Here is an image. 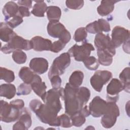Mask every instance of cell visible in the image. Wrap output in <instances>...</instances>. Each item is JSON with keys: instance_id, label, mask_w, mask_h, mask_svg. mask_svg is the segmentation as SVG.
<instances>
[{"instance_id": "1", "label": "cell", "mask_w": 130, "mask_h": 130, "mask_svg": "<svg viewBox=\"0 0 130 130\" xmlns=\"http://www.w3.org/2000/svg\"><path fill=\"white\" fill-rule=\"evenodd\" d=\"M78 88L74 87L67 83L64 88L63 100L64 101L65 112L70 116L79 112L84 106L77 94Z\"/></svg>"}, {"instance_id": "2", "label": "cell", "mask_w": 130, "mask_h": 130, "mask_svg": "<svg viewBox=\"0 0 130 130\" xmlns=\"http://www.w3.org/2000/svg\"><path fill=\"white\" fill-rule=\"evenodd\" d=\"M31 49L32 46L30 40H26L14 32L8 43L1 48V51L5 54H10L16 50L27 51Z\"/></svg>"}, {"instance_id": "3", "label": "cell", "mask_w": 130, "mask_h": 130, "mask_svg": "<svg viewBox=\"0 0 130 130\" xmlns=\"http://www.w3.org/2000/svg\"><path fill=\"white\" fill-rule=\"evenodd\" d=\"M63 88H52L46 92L43 101L48 107L58 113L62 108L60 98H61L63 100Z\"/></svg>"}, {"instance_id": "4", "label": "cell", "mask_w": 130, "mask_h": 130, "mask_svg": "<svg viewBox=\"0 0 130 130\" xmlns=\"http://www.w3.org/2000/svg\"><path fill=\"white\" fill-rule=\"evenodd\" d=\"M34 113L42 122L52 126H59L58 113L50 109L45 104L42 103Z\"/></svg>"}, {"instance_id": "5", "label": "cell", "mask_w": 130, "mask_h": 130, "mask_svg": "<svg viewBox=\"0 0 130 130\" xmlns=\"http://www.w3.org/2000/svg\"><path fill=\"white\" fill-rule=\"evenodd\" d=\"M71 63V56L68 52H64L54 59L48 72V78L54 75H62Z\"/></svg>"}, {"instance_id": "6", "label": "cell", "mask_w": 130, "mask_h": 130, "mask_svg": "<svg viewBox=\"0 0 130 130\" xmlns=\"http://www.w3.org/2000/svg\"><path fill=\"white\" fill-rule=\"evenodd\" d=\"M48 35L53 38H58L66 44L71 39L70 32L59 21L49 22L47 26Z\"/></svg>"}, {"instance_id": "7", "label": "cell", "mask_w": 130, "mask_h": 130, "mask_svg": "<svg viewBox=\"0 0 130 130\" xmlns=\"http://www.w3.org/2000/svg\"><path fill=\"white\" fill-rule=\"evenodd\" d=\"M20 109L4 100L1 101L0 118L2 121L10 123L18 119Z\"/></svg>"}, {"instance_id": "8", "label": "cell", "mask_w": 130, "mask_h": 130, "mask_svg": "<svg viewBox=\"0 0 130 130\" xmlns=\"http://www.w3.org/2000/svg\"><path fill=\"white\" fill-rule=\"evenodd\" d=\"M107 110L101 118V123L104 127L110 128L115 125L120 112L116 102L107 101Z\"/></svg>"}, {"instance_id": "9", "label": "cell", "mask_w": 130, "mask_h": 130, "mask_svg": "<svg viewBox=\"0 0 130 130\" xmlns=\"http://www.w3.org/2000/svg\"><path fill=\"white\" fill-rule=\"evenodd\" d=\"M94 50V48L91 43L84 42L79 46L74 45L68 50V53L71 56L73 57L77 61H83L90 56L92 51Z\"/></svg>"}, {"instance_id": "10", "label": "cell", "mask_w": 130, "mask_h": 130, "mask_svg": "<svg viewBox=\"0 0 130 130\" xmlns=\"http://www.w3.org/2000/svg\"><path fill=\"white\" fill-rule=\"evenodd\" d=\"M112 77V73L107 70H98L92 76L90 83L92 87L96 91H102L103 86Z\"/></svg>"}, {"instance_id": "11", "label": "cell", "mask_w": 130, "mask_h": 130, "mask_svg": "<svg viewBox=\"0 0 130 130\" xmlns=\"http://www.w3.org/2000/svg\"><path fill=\"white\" fill-rule=\"evenodd\" d=\"M94 45L97 50L108 51L113 56L115 54V47L108 35H106L103 32L97 34L94 38Z\"/></svg>"}, {"instance_id": "12", "label": "cell", "mask_w": 130, "mask_h": 130, "mask_svg": "<svg viewBox=\"0 0 130 130\" xmlns=\"http://www.w3.org/2000/svg\"><path fill=\"white\" fill-rule=\"evenodd\" d=\"M88 109L94 117H100L106 112L108 108L107 102L99 96H95L89 103Z\"/></svg>"}, {"instance_id": "13", "label": "cell", "mask_w": 130, "mask_h": 130, "mask_svg": "<svg viewBox=\"0 0 130 130\" xmlns=\"http://www.w3.org/2000/svg\"><path fill=\"white\" fill-rule=\"evenodd\" d=\"M129 30L121 26H115L111 34V41L116 48L119 46L129 40Z\"/></svg>"}, {"instance_id": "14", "label": "cell", "mask_w": 130, "mask_h": 130, "mask_svg": "<svg viewBox=\"0 0 130 130\" xmlns=\"http://www.w3.org/2000/svg\"><path fill=\"white\" fill-rule=\"evenodd\" d=\"M107 100L108 102H116L118 100V93L124 89L121 81L117 78L112 79L107 86Z\"/></svg>"}, {"instance_id": "15", "label": "cell", "mask_w": 130, "mask_h": 130, "mask_svg": "<svg viewBox=\"0 0 130 130\" xmlns=\"http://www.w3.org/2000/svg\"><path fill=\"white\" fill-rule=\"evenodd\" d=\"M29 66V68L35 73L43 74L48 70V62L44 58L35 57L30 60Z\"/></svg>"}, {"instance_id": "16", "label": "cell", "mask_w": 130, "mask_h": 130, "mask_svg": "<svg viewBox=\"0 0 130 130\" xmlns=\"http://www.w3.org/2000/svg\"><path fill=\"white\" fill-rule=\"evenodd\" d=\"M32 49L36 51H50L52 42L41 36H35L30 40Z\"/></svg>"}, {"instance_id": "17", "label": "cell", "mask_w": 130, "mask_h": 130, "mask_svg": "<svg viewBox=\"0 0 130 130\" xmlns=\"http://www.w3.org/2000/svg\"><path fill=\"white\" fill-rule=\"evenodd\" d=\"M19 77L24 83L27 84H31L34 82L42 80L41 78L31 70L27 67H22L19 72Z\"/></svg>"}, {"instance_id": "18", "label": "cell", "mask_w": 130, "mask_h": 130, "mask_svg": "<svg viewBox=\"0 0 130 130\" xmlns=\"http://www.w3.org/2000/svg\"><path fill=\"white\" fill-rule=\"evenodd\" d=\"M18 8L19 6L14 2L10 1L5 4L2 11L6 22L9 21L11 18L18 15Z\"/></svg>"}, {"instance_id": "19", "label": "cell", "mask_w": 130, "mask_h": 130, "mask_svg": "<svg viewBox=\"0 0 130 130\" xmlns=\"http://www.w3.org/2000/svg\"><path fill=\"white\" fill-rule=\"evenodd\" d=\"M117 1H102L101 4L97 8V11L98 14L102 16H107L112 12L114 9V5Z\"/></svg>"}, {"instance_id": "20", "label": "cell", "mask_w": 130, "mask_h": 130, "mask_svg": "<svg viewBox=\"0 0 130 130\" xmlns=\"http://www.w3.org/2000/svg\"><path fill=\"white\" fill-rule=\"evenodd\" d=\"M16 93L15 85L12 84H3L0 86V96L11 99Z\"/></svg>"}, {"instance_id": "21", "label": "cell", "mask_w": 130, "mask_h": 130, "mask_svg": "<svg viewBox=\"0 0 130 130\" xmlns=\"http://www.w3.org/2000/svg\"><path fill=\"white\" fill-rule=\"evenodd\" d=\"M47 16L49 22L59 21L61 15V11L59 7L55 6H50L47 7Z\"/></svg>"}, {"instance_id": "22", "label": "cell", "mask_w": 130, "mask_h": 130, "mask_svg": "<svg viewBox=\"0 0 130 130\" xmlns=\"http://www.w3.org/2000/svg\"><path fill=\"white\" fill-rule=\"evenodd\" d=\"M14 33L13 28L10 27L6 22H2L0 24V39L5 42H8Z\"/></svg>"}, {"instance_id": "23", "label": "cell", "mask_w": 130, "mask_h": 130, "mask_svg": "<svg viewBox=\"0 0 130 130\" xmlns=\"http://www.w3.org/2000/svg\"><path fill=\"white\" fill-rule=\"evenodd\" d=\"M98 61L104 66H109L113 61V55L109 51L105 50H97Z\"/></svg>"}, {"instance_id": "24", "label": "cell", "mask_w": 130, "mask_h": 130, "mask_svg": "<svg viewBox=\"0 0 130 130\" xmlns=\"http://www.w3.org/2000/svg\"><path fill=\"white\" fill-rule=\"evenodd\" d=\"M84 78L83 73L79 70L75 71L70 76L69 83L74 87L79 88L82 84Z\"/></svg>"}, {"instance_id": "25", "label": "cell", "mask_w": 130, "mask_h": 130, "mask_svg": "<svg viewBox=\"0 0 130 130\" xmlns=\"http://www.w3.org/2000/svg\"><path fill=\"white\" fill-rule=\"evenodd\" d=\"M36 4L34 5L31 13L34 16L39 17L44 16V14L47 11V6L44 1H35Z\"/></svg>"}, {"instance_id": "26", "label": "cell", "mask_w": 130, "mask_h": 130, "mask_svg": "<svg viewBox=\"0 0 130 130\" xmlns=\"http://www.w3.org/2000/svg\"><path fill=\"white\" fill-rule=\"evenodd\" d=\"M30 86L35 93L40 96L42 99V101H43L46 93V89L47 88V86L45 83L43 82L42 80L37 81L31 84Z\"/></svg>"}, {"instance_id": "27", "label": "cell", "mask_w": 130, "mask_h": 130, "mask_svg": "<svg viewBox=\"0 0 130 130\" xmlns=\"http://www.w3.org/2000/svg\"><path fill=\"white\" fill-rule=\"evenodd\" d=\"M129 69V67L124 68L119 75V79L123 86V90L128 93L129 92L130 89Z\"/></svg>"}, {"instance_id": "28", "label": "cell", "mask_w": 130, "mask_h": 130, "mask_svg": "<svg viewBox=\"0 0 130 130\" xmlns=\"http://www.w3.org/2000/svg\"><path fill=\"white\" fill-rule=\"evenodd\" d=\"M18 120L25 125L26 129H28L31 126L32 123L31 114L27 108H23L20 110Z\"/></svg>"}, {"instance_id": "29", "label": "cell", "mask_w": 130, "mask_h": 130, "mask_svg": "<svg viewBox=\"0 0 130 130\" xmlns=\"http://www.w3.org/2000/svg\"><path fill=\"white\" fill-rule=\"evenodd\" d=\"M70 117L72 125L76 127L81 126L86 121V117L82 113L81 110Z\"/></svg>"}, {"instance_id": "30", "label": "cell", "mask_w": 130, "mask_h": 130, "mask_svg": "<svg viewBox=\"0 0 130 130\" xmlns=\"http://www.w3.org/2000/svg\"><path fill=\"white\" fill-rule=\"evenodd\" d=\"M77 94L81 103L86 105L90 97V91L85 87H79L77 90Z\"/></svg>"}, {"instance_id": "31", "label": "cell", "mask_w": 130, "mask_h": 130, "mask_svg": "<svg viewBox=\"0 0 130 130\" xmlns=\"http://www.w3.org/2000/svg\"><path fill=\"white\" fill-rule=\"evenodd\" d=\"M0 78L1 80H4L7 83H11L14 80L15 75L13 71L2 67L0 68Z\"/></svg>"}, {"instance_id": "32", "label": "cell", "mask_w": 130, "mask_h": 130, "mask_svg": "<svg viewBox=\"0 0 130 130\" xmlns=\"http://www.w3.org/2000/svg\"><path fill=\"white\" fill-rule=\"evenodd\" d=\"M85 67L88 70L94 71L98 69L99 67V62L98 60L94 56H89L83 61Z\"/></svg>"}, {"instance_id": "33", "label": "cell", "mask_w": 130, "mask_h": 130, "mask_svg": "<svg viewBox=\"0 0 130 130\" xmlns=\"http://www.w3.org/2000/svg\"><path fill=\"white\" fill-rule=\"evenodd\" d=\"M12 58L13 60L18 64H23L26 62L27 56L21 50H16L13 52Z\"/></svg>"}, {"instance_id": "34", "label": "cell", "mask_w": 130, "mask_h": 130, "mask_svg": "<svg viewBox=\"0 0 130 130\" xmlns=\"http://www.w3.org/2000/svg\"><path fill=\"white\" fill-rule=\"evenodd\" d=\"M87 36V32L85 27H81L77 29L74 35V39L76 42H83Z\"/></svg>"}, {"instance_id": "35", "label": "cell", "mask_w": 130, "mask_h": 130, "mask_svg": "<svg viewBox=\"0 0 130 130\" xmlns=\"http://www.w3.org/2000/svg\"><path fill=\"white\" fill-rule=\"evenodd\" d=\"M85 29L87 32L92 34L102 32L101 26L98 20L88 24L86 26Z\"/></svg>"}, {"instance_id": "36", "label": "cell", "mask_w": 130, "mask_h": 130, "mask_svg": "<svg viewBox=\"0 0 130 130\" xmlns=\"http://www.w3.org/2000/svg\"><path fill=\"white\" fill-rule=\"evenodd\" d=\"M84 1H71L67 0L66 1V6L72 10H79L82 8L84 5Z\"/></svg>"}, {"instance_id": "37", "label": "cell", "mask_w": 130, "mask_h": 130, "mask_svg": "<svg viewBox=\"0 0 130 130\" xmlns=\"http://www.w3.org/2000/svg\"><path fill=\"white\" fill-rule=\"evenodd\" d=\"M58 119L59 121V126L62 127L69 128L72 126L71 118L69 117L68 114H63L59 116Z\"/></svg>"}, {"instance_id": "38", "label": "cell", "mask_w": 130, "mask_h": 130, "mask_svg": "<svg viewBox=\"0 0 130 130\" xmlns=\"http://www.w3.org/2000/svg\"><path fill=\"white\" fill-rule=\"evenodd\" d=\"M31 87L29 84L23 83L20 84L17 88V95H27L29 94L31 91Z\"/></svg>"}, {"instance_id": "39", "label": "cell", "mask_w": 130, "mask_h": 130, "mask_svg": "<svg viewBox=\"0 0 130 130\" xmlns=\"http://www.w3.org/2000/svg\"><path fill=\"white\" fill-rule=\"evenodd\" d=\"M66 44L61 41L60 40H58L57 41L54 42L51 45L50 51L54 53H58L62 50L64 47L66 46Z\"/></svg>"}, {"instance_id": "40", "label": "cell", "mask_w": 130, "mask_h": 130, "mask_svg": "<svg viewBox=\"0 0 130 130\" xmlns=\"http://www.w3.org/2000/svg\"><path fill=\"white\" fill-rule=\"evenodd\" d=\"M23 18L18 15L14 17L6 22L10 27L12 28H14L20 25L23 22Z\"/></svg>"}, {"instance_id": "41", "label": "cell", "mask_w": 130, "mask_h": 130, "mask_svg": "<svg viewBox=\"0 0 130 130\" xmlns=\"http://www.w3.org/2000/svg\"><path fill=\"white\" fill-rule=\"evenodd\" d=\"M51 86L53 88H58L60 87L61 79L58 75H54L50 79Z\"/></svg>"}, {"instance_id": "42", "label": "cell", "mask_w": 130, "mask_h": 130, "mask_svg": "<svg viewBox=\"0 0 130 130\" xmlns=\"http://www.w3.org/2000/svg\"><path fill=\"white\" fill-rule=\"evenodd\" d=\"M98 22L101 26L102 31L109 32L110 31V25L109 22L105 19L100 18L98 19Z\"/></svg>"}, {"instance_id": "43", "label": "cell", "mask_w": 130, "mask_h": 130, "mask_svg": "<svg viewBox=\"0 0 130 130\" xmlns=\"http://www.w3.org/2000/svg\"><path fill=\"white\" fill-rule=\"evenodd\" d=\"M18 15L22 17H28L30 15L29 9L24 6H19L18 8Z\"/></svg>"}, {"instance_id": "44", "label": "cell", "mask_w": 130, "mask_h": 130, "mask_svg": "<svg viewBox=\"0 0 130 130\" xmlns=\"http://www.w3.org/2000/svg\"><path fill=\"white\" fill-rule=\"evenodd\" d=\"M11 105L14 106V107L17 108L18 109L21 110L24 108V102L21 99H16L13 100L10 103Z\"/></svg>"}, {"instance_id": "45", "label": "cell", "mask_w": 130, "mask_h": 130, "mask_svg": "<svg viewBox=\"0 0 130 130\" xmlns=\"http://www.w3.org/2000/svg\"><path fill=\"white\" fill-rule=\"evenodd\" d=\"M17 4L20 6H24L30 9L32 7V1L29 0H24V1H19L17 2Z\"/></svg>"}, {"instance_id": "46", "label": "cell", "mask_w": 130, "mask_h": 130, "mask_svg": "<svg viewBox=\"0 0 130 130\" xmlns=\"http://www.w3.org/2000/svg\"><path fill=\"white\" fill-rule=\"evenodd\" d=\"M13 129H22V130H27L25 125L20 121H18L16 122L13 126Z\"/></svg>"}]
</instances>
